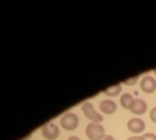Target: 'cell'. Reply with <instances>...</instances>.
<instances>
[{"instance_id": "obj_9", "label": "cell", "mask_w": 156, "mask_h": 140, "mask_svg": "<svg viewBox=\"0 0 156 140\" xmlns=\"http://www.w3.org/2000/svg\"><path fill=\"white\" fill-rule=\"evenodd\" d=\"M121 90H122V84L121 83H117V84H115V85L105 89L104 90V95L110 96V97H115V96H117V95L121 94Z\"/></svg>"}, {"instance_id": "obj_2", "label": "cell", "mask_w": 156, "mask_h": 140, "mask_svg": "<svg viewBox=\"0 0 156 140\" xmlns=\"http://www.w3.org/2000/svg\"><path fill=\"white\" fill-rule=\"evenodd\" d=\"M61 127H63L66 130H74L79 124V118L73 112H67L61 117L60 121Z\"/></svg>"}, {"instance_id": "obj_14", "label": "cell", "mask_w": 156, "mask_h": 140, "mask_svg": "<svg viewBox=\"0 0 156 140\" xmlns=\"http://www.w3.org/2000/svg\"><path fill=\"white\" fill-rule=\"evenodd\" d=\"M127 140H145V139H144V136L141 135V136H129Z\"/></svg>"}, {"instance_id": "obj_3", "label": "cell", "mask_w": 156, "mask_h": 140, "mask_svg": "<svg viewBox=\"0 0 156 140\" xmlns=\"http://www.w3.org/2000/svg\"><path fill=\"white\" fill-rule=\"evenodd\" d=\"M82 111H83L84 116L94 123H101L104 121V117L95 110V107L90 102H84L82 106Z\"/></svg>"}, {"instance_id": "obj_5", "label": "cell", "mask_w": 156, "mask_h": 140, "mask_svg": "<svg viewBox=\"0 0 156 140\" xmlns=\"http://www.w3.org/2000/svg\"><path fill=\"white\" fill-rule=\"evenodd\" d=\"M145 122L141 119V118H138V117H133L128 121L127 123V128L129 131H132L133 134H140L145 130Z\"/></svg>"}, {"instance_id": "obj_6", "label": "cell", "mask_w": 156, "mask_h": 140, "mask_svg": "<svg viewBox=\"0 0 156 140\" xmlns=\"http://www.w3.org/2000/svg\"><path fill=\"white\" fill-rule=\"evenodd\" d=\"M129 111L136 116H140V114H144L146 111H147V103L140 99V97H136L132 101L130 106H129Z\"/></svg>"}, {"instance_id": "obj_15", "label": "cell", "mask_w": 156, "mask_h": 140, "mask_svg": "<svg viewBox=\"0 0 156 140\" xmlns=\"http://www.w3.org/2000/svg\"><path fill=\"white\" fill-rule=\"evenodd\" d=\"M102 140H115V138L112 135H105V138Z\"/></svg>"}, {"instance_id": "obj_4", "label": "cell", "mask_w": 156, "mask_h": 140, "mask_svg": "<svg viewBox=\"0 0 156 140\" xmlns=\"http://www.w3.org/2000/svg\"><path fill=\"white\" fill-rule=\"evenodd\" d=\"M41 134L46 140H55V139L58 138L60 130H58V127L55 123L49 122V123H45L41 127Z\"/></svg>"}, {"instance_id": "obj_16", "label": "cell", "mask_w": 156, "mask_h": 140, "mask_svg": "<svg viewBox=\"0 0 156 140\" xmlns=\"http://www.w3.org/2000/svg\"><path fill=\"white\" fill-rule=\"evenodd\" d=\"M67 140H80L78 136H76V135H72V136H69Z\"/></svg>"}, {"instance_id": "obj_11", "label": "cell", "mask_w": 156, "mask_h": 140, "mask_svg": "<svg viewBox=\"0 0 156 140\" xmlns=\"http://www.w3.org/2000/svg\"><path fill=\"white\" fill-rule=\"evenodd\" d=\"M139 78H140V75H135V77L128 78V79H126L122 84H124V85H134V84H136V83H138Z\"/></svg>"}, {"instance_id": "obj_17", "label": "cell", "mask_w": 156, "mask_h": 140, "mask_svg": "<svg viewBox=\"0 0 156 140\" xmlns=\"http://www.w3.org/2000/svg\"><path fill=\"white\" fill-rule=\"evenodd\" d=\"M30 136H32V134H28V135H27V136H26V138H24L23 140H27V139H30Z\"/></svg>"}, {"instance_id": "obj_18", "label": "cell", "mask_w": 156, "mask_h": 140, "mask_svg": "<svg viewBox=\"0 0 156 140\" xmlns=\"http://www.w3.org/2000/svg\"><path fill=\"white\" fill-rule=\"evenodd\" d=\"M154 74H155V77H156V68L154 69Z\"/></svg>"}, {"instance_id": "obj_10", "label": "cell", "mask_w": 156, "mask_h": 140, "mask_svg": "<svg viewBox=\"0 0 156 140\" xmlns=\"http://www.w3.org/2000/svg\"><path fill=\"white\" fill-rule=\"evenodd\" d=\"M133 100H134V97H133L132 94L124 93V94H122L121 97H119V103H121V106H122L123 108L129 110V106H130V103H132Z\"/></svg>"}, {"instance_id": "obj_12", "label": "cell", "mask_w": 156, "mask_h": 140, "mask_svg": "<svg viewBox=\"0 0 156 140\" xmlns=\"http://www.w3.org/2000/svg\"><path fill=\"white\" fill-rule=\"evenodd\" d=\"M149 117H150L151 122L156 123V107H152V108H151V111H150V113H149Z\"/></svg>"}, {"instance_id": "obj_13", "label": "cell", "mask_w": 156, "mask_h": 140, "mask_svg": "<svg viewBox=\"0 0 156 140\" xmlns=\"http://www.w3.org/2000/svg\"><path fill=\"white\" fill-rule=\"evenodd\" d=\"M143 136L145 140H156V134L154 133H145Z\"/></svg>"}, {"instance_id": "obj_8", "label": "cell", "mask_w": 156, "mask_h": 140, "mask_svg": "<svg viewBox=\"0 0 156 140\" xmlns=\"http://www.w3.org/2000/svg\"><path fill=\"white\" fill-rule=\"evenodd\" d=\"M99 108L102 113L105 114H111L113 112H116L117 110V103L113 101V100H110V99H105L100 102L99 105Z\"/></svg>"}, {"instance_id": "obj_7", "label": "cell", "mask_w": 156, "mask_h": 140, "mask_svg": "<svg viewBox=\"0 0 156 140\" xmlns=\"http://www.w3.org/2000/svg\"><path fill=\"white\" fill-rule=\"evenodd\" d=\"M140 89L146 94H152L154 91H156V79L151 75L143 77L140 82Z\"/></svg>"}, {"instance_id": "obj_1", "label": "cell", "mask_w": 156, "mask_h": 140, "mask_svg": "<svg viewBox=\"0 0 156 140\" xmlns=\"http://www.w3.org/2000/svg\"><path fill=\"white\" fill-rule=\"evenodd\" d=\"M85 135L90 140H102L105 138V128L100 123L90 122L85 127Z\"/></svg>"}]
</instances>
